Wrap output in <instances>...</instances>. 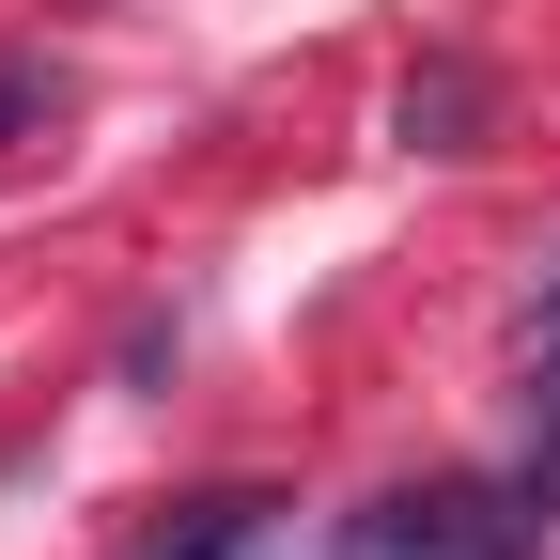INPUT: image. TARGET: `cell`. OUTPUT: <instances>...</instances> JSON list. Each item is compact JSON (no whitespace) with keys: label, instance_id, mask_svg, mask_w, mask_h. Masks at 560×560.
Segmentation results:
<instances>
[{"label":"cell","instance_id":"cell-1","mask_svg":"<svg viewBox=\"0 0 560 560\" xmlns=\"http://www.w3.org/2000/svg\"><path fill=\"white\" fill-rule=\"evenodd\" d=\"M499 545H529V499L499 514L482 482H420V499H374L342 529V560H499Z\"/></svg>","mask_w":560,"mask_h":560},{"label":"cell","instance_id":"cell-5","mask_svg":"<svg viewBox=\"0 0 560 560\" xmlns=\"http://www.w3.org/2000/svg\"><path fill=\"white\" fill-rule=\"evenodd\" d=\"M529 514H560V436H545V452H529Z\"/></svg>","mask_w":560,"mask_h":560},{"label":"cell","instance_id":"cell-3","mask_svg":"<svg viewBox=\"0 0 560 560\" xmlns=\"http://www.w3.org/2000/svg\"><path fill=\"white\" fill-rule=\"evenodd\" d=\"M467 125H482V79H467V62H420V79H405V140L467 156Z\"/></svg>","mask_w":560,"mask_h":560},{"label":"cell","instance_id":"cell-2","mask_svg":"<svg viewBox=\"0 0 560 560\" xmlns=\"http://www.w3.org/2000/svg\"><path fill=\"white\" fill-rule=\"evenodd\" d=\"M140 560H280V499H187Z\"/></svg>","mask_w":560,"mask_h":560},{"label":"cell","instance_id":"cell-4","mask_svg":"<svg viewBox=\"0 0 560 560\" xmlns=\"http://www.w3.org/2000/svg\"><path fill=\"white\" fill-rule=\"evenodd\" d=\"M16 125H47V62H0V156H16Z\"/></svg>","mask_w":560,"mask_h":560}]
</instances>
